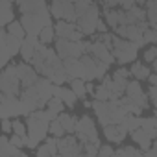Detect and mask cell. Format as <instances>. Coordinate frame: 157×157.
I'll list each match as a JSON object with an SVG mask.
<instances>
[{
    "label": "cell",
    "mask_w": 157,
    "mask_h": 157,
    "mask_svg": "<svg viewBox=\"0 0 157 157\" xmlns=\"http://www.w3.org/2000/svg\"><path fill=\"white\" fill-rule=\"evenodd\" d=\"M13 2H15V4H21V2H22V0H13Z\"/></svg>",
    "instance_id": "obj_53"
},
{
    "label": "cell",
    "mask_w": 157,
    "mask_h": 157,
    "mask_svg": "<svg viewBox=\"0 0 157 157\" xmlns=\"http://www.w3.org/2000/svg\"><path fill=\"white\" fill-rule=\"evenodd\" d=\"M98 150H100V144H94V142H85L83 144V153L85 155H98Z\"/></svg>",
    "instance_id": "obj_39"
},
{
    "label": "cell",
    "mask_w": 157,
    "mask_h": 157,
    "mask_svg": "<svg viewBox=\"0 0 157 157\" xmlns=\"http://www.w3.org/2000/svg\"><path fill=\"white\" fill-rule=\"evenodd\" d=\"M54 28H56V33H57V37H65V39H68L70 35H72V32L78 28L76 26V22H70V21H57L56 24H54Z\"/></svg>",
    "instance_id": "obj_22"
},
{
    "label": "cell",
    "mask_w": 157,
    "mask_h": 157,
    "mask_svg": "<svg viewBox=\"0 0 157 157\" xmlns=\"http://www.w3.org/2000/svg\"><path fill=\"white\" fill-rule=\"evenodd\" d=\"M144 41H146L148 44H157V30L148 28V30L144 32Z\"/></svg>",
    "instance_id": "obj_40"
},
{
    "label": "cell",
    "mask_w": 157,
    "mask_h": 157,
    "mask_svg": "<svg viewBox=\"0 0 157 157\" xmlns=\"http://www.w3.org/2000/svg\"><path fill=\"white\" fill-rule=\"evenodd\" d=\"M57 148H59V153L67 155V157H74V155L83 153V144L76 137V133H68V135L59 137L57 139Z\"/></svg>",
    "instance_id": "obj_8"
},
{
    "label": "cell",
    "mask_w": 157,
    "mask_h": 157,
    "mask_svg": "<svg viewBox=\"0 0 157 157\" xmlns=\"http://www.w3.org/2000/svg\"><path fill=\"white\" fill-rule=\"evenodd\" d=\"M70 48H72V41L70 39H65V37H57L56 39V52L59 54L61 59L70 57Z\"/></svg>",
    "instance_id": "obj_24"
},
{
    "label": "cell",
    "mask_w": 157,
    "mask_h": 157,
    "mask_svg": "<svg viewBox=\"0 0 157 157\" xmlns=\"http://www.w3.org/2000/svg\"><path fill=\"white\" fill-rule=\"evenodd\" d=\"M151 68H153V72H157V59H155V61L151 63Z\"/></svg>",
    "instance_id": "obj_51"
},
{
    "label": "cell",
    "mask_w": 157,
    "mask_h": 157,
    "mask_svg": "<svg viewBox=\"0 0 157 157\" xmlns=\"http://www.w3.org/2000/svg\"><path fill=\"white\" fill-rule=\"evenodd\" d=\"M128 133H129V131H128L122 124H107V126H104V137H105L109 142H115V144L124 142V139H126Z\"/></svg>",
    "instance_id": "obj_14"
},
{
    "label": "cell",
    "mask_w": 157,
    "mask_h": 157,
    "mask_svg": "<svg viewBox=\"0 0 157 157\" xmlns=\"http://www.w3.org/2000/svg\"><path fill=\"white\" fill-rule=\"evenodd\" d=\"M15 70H17V76L21 78L22 82V87H30V85H35L39 82L41 74L32 67V63L24 61V63H15Z\"/></svg>",
    "instance_id": "obj_11"
},
{
    "label": "cell",
    "mask_w": 157,
    "mask_h": 157,
    "mask_svg": "<svg viewBox=\"0 0 157 157\" xmlns=\"http://www.w3.org/2000/svg\"><path fill=\"white\" fill-rule=\"evenodd\" d=\"M100 2H102L104 10H107V8H117V6H120V0H100Z\"/></svg>",
    "instance_id": "obj_47"
},
{
    "label": "cell",
    "mask_w": 157,
    "mask_h": 157,
    "mask_svg": "<svg viewBox=\"0 0 157 157\" xmlns=\"http://www.w3.org/2000/svg\"><path fill=\"white\" fill-rule=\"evenodd\" d=\"M120 124H122L128 131H135V129L140 128V117H139V115H131V113H128Z\"/></svg>",
    "instance_id": "obj_30"
},
{
    "label": "cell",
    "mask_w": 157,
    "mask_h": 157,
    "mask_svg": "<svg viewBox=\"0 0 157 157\" xmlns=\"http://www.w3.org/2000/svg\"><path fill=\"white\" fill-rule=\"evenodd\" d=\"M148 83L150 85H157V72H153V74L148 76Z\"/></svg>",
    "instance_id": "obj_49"
},
{
    "label": "cell",
    "mask_w": 157,
    "mask_h": 157,
    "mask_svg": "<svg viewBox=\"0 0 157 157\" xmlns=\"http://www.w3.org/2000/svg\"><path fill=\"white\" fill-rule=\"evenodd\" d=\"M94 91H96V87L91 83V82H87V93H91V94H94Z\"/></svg>",
    "instance_id": "obj_50"
},
{
    "label": "cell",
    "mask_w": 157,
    "mask_h": 157,
    "mask_svg": "<svg viewBox=\"0 0 157 157\" xmlns=\"http://www.w3.org/2000/svg\"><path fill=\"white\" fill-rule=\"evenodd\" d=\"M133 6H137V0H120V8L122 10H131Z\"/></svg>",
    "instance_id": "obj_48"
},
{
    "label": "cell",
    "mask_w": 157,
    "mask_h": 157,
    "mask_svg": "<svg viewBox=\"0 0 157 157\" xmlns=\"http://www.w3.org/2000/svg\"><path fill=\"white\" fill-rule=\"evenodd\" d=\"M140 128H144L153 140L157 139V120H155V117H140Z\"/></svg>",
    "instance_id": "obj_25"
},
{
    "label": "cell",
    "mask_w": 157,
    "mask_h": 157,
    "mask_svg": "<svg viewBox=\"0 0 157 157\" xmlns=\"http://www.w3.org/2000/svg\"><path fill=\"white\" fill-rule=\"evenodd\" d=\"M21 89H22V82H21V78L17 76L15 63L4 67L2 76H0V91H2V94L21 96Z\"/></svg>",
    "instance_id": "obj_2"
},
{
    "label": "cell",
    "mask_w": 157,
    "mask_h": 157,
    "mask_svg": "<svg viewBox=\"0 0 157 157\" xmlns=\"http://www.w3.org/2000/svg\"><path fill=\"white\" fill-rule=\"evenodd\" d=\"M52 11V17L57 21H70V22H78V13H76V6L70 0H52V4L48 6Z\"/></svg>",
    "instance_id": "obj_6"
},
{
    "label": "cell",
    "mask_w": 157,
    "mask_h": 157,
    "mask_svg": "<svg viewBox=\"0 0 157 157\" xmlns=\"http://www.w3.org/2000/svg\"><path fill=\"white\" fill-rule=\"evenodd\" d=\"M105 32H109V24L104 19H100L98 24H96V33H105Z\"/></svg>",
    "instance_id": "obj_45"
},
{
    "label": "cell",
    "mask_w": 157,
    "mask_h": 157,
    "mask_svg": "<svg viewBox=\"0 0 157 157\" xmlns=\"http://www.w3.org/2000/svg\"><path fill=\"white\" fill-rule=\"evenodd\" d=\"M137 52H139V46L135 43H131L129 39L118 37L115 33V39H113V54H115V59H117L118 65L133 63L137 59Z\"/></svg>",
    "instance_id": "obj_1"
},
{
    "label": "cell",
    "mask_w": 157,
    "mask_h": 157,
    "mask_svg": "<svg viewBox=\"0 0 157 157\" xmlns=\"http://www.w3.org/2000/svg\"><path fill=\"white\" fill-rule=\"evenodd\" d=\"M0 157H26V153L8 139V133H4L0 137Z\"/></svg>",
    "instance_id": "obj_15"
},
{
    "label": "cell",
    "mask_w": 157,
    "mask_h": 157,
    "mask_svg": "<svg viewBox=\"0 0 157 157\" xmlns=\"http://www.w3.org/2000/svg\"><path fill=\"white\" fill-rule=\"evenodd\" d=\"M115 153H117V150H115V148H111V146H107V144L100 146V150H98V155H102V157H107V155H115Z\"/></svg>",
    "instance_id": "obj_41"
},
{
    "label": "cell",
    "mask_w": 157,
    "mask_h": 157,
    "mask_svg": "<svg viewBox=\"0 0 157 157\" xmlns=\"http://www.w3.org/2000/svg\"><path fill=\"white\" fill-rule=\"evenodd\" d=\"M13 133L15 135H21V137H26L28 135V124H24L22 120H13Z\"/></svg>",
    "instance_id": "obj_37"
},
{
    "label": "cell",
    "mask_w": 157,
    "mask_h": 157,
    "mask_svg": "<svg viewBox=\"0 0 157 157\" xmlns=\"http://www.w3.org/2000/svg\"><path fill=\"white\" fill-rule=\"evenodd\" d=\"M17 6L21 13H39L43 8H46V2L44 0H22Z\"/></svg>",
    "instance_id": "obj_21"
},
{
    "label": "cell",
    "mask_w": 157,
    "mask_h": 157,
    "mask_svg": "<svg viewBox=\"0 0 157 157\" xmlns=\"http://www.w3.org/2000/svg\"><path fill=\"white\" fill-rule=\"evenodd\" d=\"M22 115V104H21V96H13V94H2L0 96V117L2 118H15Z\"/></svg>",
    "instance_id": "obj_9"
},
{
    "label": "cell",
    "mask_w": 157,
    "mask_h": 157,
    "mask_svg": "<svg viewBox=\"0 0 157 157\" xmlns=\"http://www.w3.org/2000/svg\"><path fill=\"white\" fill-rule=\"evenodd\" d=\"M87 54L94 56L98 61H104V63H107V65H111V63H115V61H117V59H115L113 50H111V48H107L102 41H91V46H89V52H87Z\"/></svg>",
    "instance_id": "obj_13"
},
{
    "label": "cell",
    "mask_w": 157,
    "mask_h": 157,
    "mask_svg": "<svg viewBox=\"0 0 157 157\" xmlns=\"http://www.w3.org/2000/svg\"><path fill=\"white\" fill-rule=\"evenodd\" d=\"M76 137L80 139L82 144L85 142H94V144H100V137H98V129H96V124L94 120L89 117V115H83L78 118V124H76Z\"/></svg>",
    "instance_id": "obj_3"
},
{
    "label": "cell",
    "mask_w": 157,
    "mask_h": 157,
    "mask_svg": "<svg viewBox=\"0 0 157 157\" xmlns=\"http://www.w3.org/2000/svg\"><path fill=\"white\" fill-rule=\"evenodd\" d=\"M98 21H100V10H98L96 4H91L89 10H87L80 19H78L76 26H78V30H82L85 35H94V33H96V24H98Z\"/></svg>",
    "instance_id": "obj_7"
},
{
    "label": "cell",
    "mask_w": 157,
    "mask_h": 157,
    "mask_svg": "<svg viewBox=\"0 0 157 157\" xmlns=\"http://www.w3.org/2000/svg\"><path fill=\"white\" fill-rule=\"evenodd\" d=\"M63 63H65V70L70 80L72 78H83L85 70H83V63L80 57H67V59H63Z\"/></svg>",
    "instance_id": "obj_17"
},
{
    "label": "cell",
    "mask_w": 157,
    "mask_h": 157,
    "mask_svg": "<svg viewBox=\"0 0 157 157\" xmlns=\"http://www.w3.org/2000/svg\"><path fill=\"white\" fill-rule=\"evenodd\" d=\"M56 28L54 26H44L43 30H41V33H39V39H41V43H44V44H48V43H52L54 39H56Z\"/></svg>",
    "instance_id": "obj_33"
},
{
    "label": "cell",
    "mask_w": 157,
    "mask_h": 157,
    "mask_svg": "<svg viewBox=\"0 0 157 157\" xmlns=\"http://www.w3.org/2000/svg\"><path fill=\"white\" fill-rule=\"evenodd\" d=\"M104 19L105 22L109 24V28H117L118 26V19H120V10H113V8H107L104 10Z\"/></svg>",
    "instance_id": "obj_29"
},
{
    "label": "cell",
    "mask_w": 157,
    "mask_h": 157,
    "mask_svg": "<svg viewBox=\"0 0 157 157\" xmlns=\"http://www.w3.org/2000/svg\"><path fill=\"white\" fill-rule=\"evenodd\" d=\"M113 76H115V78H126V80H129L131 72H129V68H117Z\"/></svg>",
    "instance_id": "obj_44"
},
{
    "label": "cell",
    "mask_w": 157,
    "mask_h": 157,
    "mask_svg": "<svg viewBox=\"0 0 157 157\" xmlns=\"http://www.w3.org/2000/svg\"><path fill=\"white\" fill-rule=\"evenodd\" d=\"M2 133H13V120L10 118H2Z\"/></svg>",
    "instance_id": "obj_43"
},
{
    "label": "cell",
    "mask_w": 157,
    "mask_h": 157,
    "mask_svg": "<svg viewBox=\"0 0 157 157\" xmlns=\"http://www.w3.org/2000/svg\"><path fill=\"white\" fill-rule=\"evenodd\" d=\"M68 83H70V89L78 94V98H83L87 94V82L83 78H72Z\"/></svg>",
    "instance_id": "obj_26"
},
{
    "label": "cell",
    "mask_w": 157,
    "mask_h": 157,
    "mask_svg": "<svg viewBox=\"0 0 157 157\" xmlns=\"http://www.w3.org/2000/svg\"><path fill=\"white\" fill-rule=\"evenodd\" d=\"M126 94L137 104V105H140L142 109H148V105H150V96H148V93H144L142 91V87H140V83H139V80H133V82H128V87H126Z\"/></svg>",
    "instance_id": "obj_12"
},
{
    "label": "cell",
    "mask_w": 157,
    "mask_h": 157,
    "mask_svg": "<svg viewBox=\"0 0 157 157\" xmlns=\"http://www.w3.org/2000/svg\"><path fill=\"white\" fill-rule=\"evenodd\" d=\"M26 124H28V135L32 137V139H35V140H44L46 139V135L50 133V122H46V120H43V118H37V117H28V120H26Z\"/></svg>",
    "instance_id": "obj_10"
},
{
    "label": "cell",
    "mask_w": 157,
    "mask_h": 157,
    "mask_svg": "<svg viewBox=\"0 0 157 157\" xmlns=\"http://www.w3.org/2000/svg\"><path fill=\"white\" fill-rule=\"evenodd\" d=\"M50 135L52 137H63V135H67V129L63 128V124H61V120L59 118H54L52 122H50Z\"/></svg>",
    "instance_id": "obj_34"
},
{
    "label": "cell",
    "mask_w": 157,
    "mask_h": 157,
    "mask_svg": "<svg viewBox=\"0 0 157 157\" xmlns=\"http://www.w3.org/2000/svg\"><path fill=\"white\" fill-rule=\"evenodd\" d=\"M63 124V128L67 129V133H76V124H78V118L74 115H68V113H59L57 117Z\"/></svg>",
    "instance_id": "obj_27"
},
{
    "label": "cell",
    "mask_w": 157,
    "mask_h": 157,
    "mask_svg": "<svg viewBox=\"0 0 157 157\" xmlns=\"http://www.w3.org/2000/svg\"><path fill=\"white\" fill-rule=\"evenodd\" d=\"M155 59H157V44H151V46L146 48V52H144V61L151 65Z\"/></svg>",
    "instance_id": "obj_38"
},
{
    "label": "cell",
    "mask_w": 157,
    "mask_h": 157,
    "mask_svg": "<svg viewBox=\"0 0 157 157\" xmlns=\"http://www.w3.org/2000/svg\"><path fill=\"white\" fill-rule=\"evenodd\" d=\"M144 6H146V13H148L150 28L157 30V2H155V0H148Z\"/></svg>",
    "instance_id": "obj_28"
},
{
    "label": "cell",
    "mask_w": 157,
    "mask_h": 157,
    "mask_svg": "<svg viewBox=\"0 0 157 157\" xmlns=\"http://www.w3.org/2000/svg\"><path fill=\"white\" fill-rule=\"evenodd\" d=\"M93 98H96V100H111V98H113V93H111V89H107L104 83H100V85L96 87Z\"/></svg>",
    "instance_id": "obj_35"
},
{
    "label": "cell",
    "mask_w": 157,
    "mask_h": 157,
    "mask_svg": "<svg viewBox=\"0 0 157 157\" xmlns=\"http://www.w3.org/2000/svg\"><path fill=\"white\" fill-rule=\"evenodd\" d=\"M144 151L140 148H135V146H124V148H117V153L115 155H131V157H139L142 155Z\"/></svg>",
    "instance_id": "obj_36"
},
{
    "label": "cell",
    "mask_w": 157,
    "mask_h": 157,
    "mask_svg": "<svg viewBox=\"0 0 157 157\" xmlns=\"http://www.w3.org/2000/svg\"><path fill=\"white\" fill-rule=\"evenodd\" d=\"M82 63H83V80L85 82H93V80H102V78L107 74V68L109 65L104 63V61H98L94 56L91 54H83L82 57Z\"/></svg>",
    "instance_id": "obj_4"
},
{
    "label": "cell",
    "mask_w": 157,
    "mask_h": 157,
    "mask_svg": "<svg viewBox=\"0 0 157 157\" xmlns=\"http://www.w3.org/2000/svg\"><path fill=\"white\" fill-rule=\"evenodd\" d=\"M2 4V26L6 28L10 22L15 21V11H13V0H0Z\"/></svg>",
    "instance_id": "obj_23"
},
{
    "label": "cell",
    "mask_w": 157,
    "mask_h": 157,
    "mask_svg": "<svg viewBox=\"0 0 157 157\" xmlns=\"http://www.w3.org/2000/svg\"><path fill=\"white\" fill-rule=\"evenodd\" d=\"M129 72H131V76L135 78V80L142 82V80H148V76L151 74V68H148V65H144V63L135 59L131 63V67H129Z\"/></svg>",
    "instance_id": "obj_20"
},
{
    "label": "cell",
    "mask_w": 157,
    "mask_h": 157,
    "mask_svg": "<svg viewBox=\"0 0 157 157\" xmlns=\"http://www.w3.org/2000/svg\"><path fill=\"white\" fill-rule=\"evenodd\" d=\"M155 2H157V0H155Z\"/></svg>",
    "instance_id": "obj_55"
},
{
    "label": "cell",
    "mask_w": 157,
    "mask_h": 157,
    "mask_svg": "<svg viewBox=\"0 0 157 157\" xmlns=\"http://www.w3.org/2000/svg\"><path fill=\"white\" fill-rule=\"evenodd\" d=\"M65 102L59 98V96H52L50 100H48V104H46V107L52 111V113H56L57 117H59V113H63V109H65Z\"/></svg>",
    "instance_id": "obj_32"
},
{
    "label": "cell",
    "mask_w": 157,
    "mask_h": 157,
    "mask_svg": "<svg viewBox=\"0 0 157 157\" xmlns=\"http://www.w3.org/2000/svg\"><path fill=\"white\" fill-rule=\"evenodd\" d=\"M148 96H150L151 105L157 107V85H150V89H148Z\"/></svg>",
    "instance_id": "obj_42"
},
{
    "label": "cell",
    "mask_w": 157,
    "mask_h": 157,
    "mask_svg": "<svg viewBox=\"0 0 157 157\" xmlns=\"http://www.w3.org/2000/svg\"><path fill=\"white\" fill-rule=\"evenodd\" d=\"M129 135H131V139H133V142H137V146L142 150V151H146V150H150L151 148V137L148 135V131L144 129V128H139V129H135V131H129Z\"/></svg>",
    "instance_id": "obj_18"
},
{
    "label": "cell",
    "mask_w": 157,
    "mask_h": 157,
    "mask_svg": "<svg viewBox=\"0 0 157 157\" xmlns=\"http://www.w3.org/2000/svg\"><path fill=\"white\" fill-rule=\"evenodd\" d=\"M148 0H137V4H146Z\"/></svg>",
    "instance_id": "obj_52"
},
{
    "label": "cell",
    "mask_w": 157,
    "mask_h": 157,
    "mask_svg": "<svg viewBox=\"0 0 157 157\" xmlns=\"http://www.w3.org/2000/svg\"><path fill=\"white\" fill-rule=\"evenodd\" d=\"M21 22H22V26H24V30H26V33H28V35H39V33H41V30L44 28V26H43V22L39 21L37 13H22Z\"/></svg>",
    "instance_id": "obj_16"
},
{
    "label": "cell",
    "mask_w": 157,
    "mask_h": 157,
    "mask_svg": "<svg viewBox=\"0 0 157 157\" xmlns=\"http://www.w3.org/2000/svg\"><path fill=\"white\" fill-rule=\"evenodd\" d=\"M6 30H8V32H10L11 35H15V37H19V39H26V35H28L21 21H13V22H10V24L6 26Z\"/></svg>",
    "instance_id": "obj_31"
},
{
    "label": "cell",
    "mask_w": 157,
    "mask_h": 157,
    "mask_svg": "<svg viewBox=\"0 0 157 157\" xmlns=\"http://www.w3.org/2000/svg\"><path fill=\"white\" fill-rule=\"evenodd\" d=\"M10 140H11L15 146H19V148H24V146H26V142H24V137H21V135H15V133H13Z\"/></svg>",
    "instance_id": "obj_46"
},
{
    "label": "cell",
    "mask_w": 157,
    "mask_h": 157,
    "mask_svg": "<svg viewBox=\"0 0 157 157\" xmlns=\"http://www.w3.org/2000/svg\"><path fill=\"white\" fill-rule=\"evenodd\" d=\"M153 117H155V120H157V111H155V115H153Z\"/></svg>",
    "instance_id": "obj_54"
},
{
    "label": "cell",
    "mask_w": 157,
    "mask_h": 157,
    "mask_svg": "<svg viewBox=\"0 0 157 157\" xmlns=\"http://www.w3.org/2000/svg\"><path fill=\"white\" fill-rule=\"evenodd\" d=\"M35 153H37V157H50V155H57V153H59V148H57V137L44 139V144L37 146Z\"/></svg>",
    "instance_id": "obj_19"
},
{
    "label": "cell",
    "mask_w": 157,
    "mask_h": 157,
    "mask_svg": "<svg viewBox=\"0 0 157 157\" xmlns=\"http://www.w3.org/2000/svg\"><path fill=\"white\" fill-rule=\"evenodd\" d=\"M22 41L24 39L15 37L6 28H2V32H0V43H2V67H8L10 65V59L15 57L17 54H21Z\"/></svg>",
    "instance_id": "obj_5"
}]
</instances>
